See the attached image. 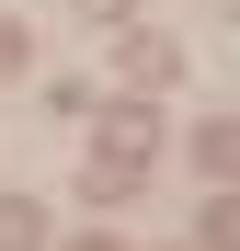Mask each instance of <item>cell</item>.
<instances>
[{
  "instance_id": "cell-1",
  "label": "cell",
  "mask_w": 240,
  "mask_h": 251,
  "mask_svg": "<svg viewBox=\"0 0 240 251\" xmlns=\"http://www.w3.org/2000/svg\"><path fill=\"white\" fill-rule=\"evenodd\" d=\"M34 240H46V217H34L23 194H0V251H34Z\"/></svg>"
},
{
  "instance_id": "cell-2",
  "label": "cell",
  "mask_w": 240,
  "mask_h": 251,
  "mask_svg": "<svg viewBox=\"0 0 240 251\" xmlns=\"http://www.w3.org/2000/svg\"><path fill=\"white\" fill-rule=\"evenodd\" d=\"M126 69H137V80H172V69H183V46H172V34H137V46H126Z\"/></svg>"
},
{
  "instance_id": "cell-3",
  "label": "cell",
  "mask_w": 240,
  "mask_h": 251,
  "mask_svg": "<svg viewBox=\"0 0 240 251\" xmlns=\"http://www.w3.org/2000/svg\"><path fill=\"white\" fill-rule=\"evenodd\" d=\"M194 160H206V172H229V183H240V126H206V137H194Z\"/></svg>"
},
{
  "instance_id": "cell-4",
  "label": "cell",
  "mask_w": 240,
  "mask_h": 251,
  "mask_svg": "<svg viewBox=\"0 0 240 251\" xmlns=\"http://www.w3.org/2000/svg\"><path fill=\"white\" fill-rule=\"evenodd\" d=\"M206 251H240V205H217V217H206Z\"/></svg>"
}]
</instances>
